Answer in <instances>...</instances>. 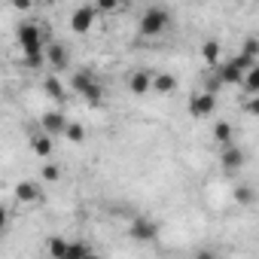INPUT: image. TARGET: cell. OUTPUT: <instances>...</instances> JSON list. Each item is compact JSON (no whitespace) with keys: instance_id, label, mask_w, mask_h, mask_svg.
<instances>
[{"instance_id":"20","label":"cell","mask_w":259,"mask_h":259,"mask_svg":"<svg viewBox=\"0 0 259 259\" xmlns=\"http://www.w3.org/2000/svg\"><path fill=\"white\" fill-rule=\"evenodd\" d=\"M46 247H49V253H52V259H64V250H67V241H64V238H58V235H52V238L46 241Z\"/></svg>"},{"instance_id":"3","label":"cell","mask_w":259,"mask_h":259,"mask_svg":"<svg viewBox=\"0 0 259 259\" xmlns=\"http://www.w3.org/2000/svg\"><path fill=\"white\" fill-rule=\"evenodd\" d=\"M128 235H132L138 244H150L159 238V223L153 217H135L132 226H128Z\"/></svg>"},{"instance_id":"24","label":"cell","mask_w":259,"mask_h":259,"mask_svg":"<svg viewBox=\"0 0 259 259\" xmlns=\"http://www.w3.org/2000/svg\"><path fill=\"white\" fill-rule=\"evenodd\" d=\"M82 98H85L89 104H101V98H104V89H101V82H92V85L82 92Z\"/></svg>"},{"instance_id":"17","label":"cell","mask_w":259,"mask_h":259,"mask_svg":"<svg viewBox=\"0 0 259 259\" xmlns=\"http://www.w3.org/2000/svg\"><path fill=\"white\" fill-rule=\"evenodd\" d=\"M201 58L213 67L217 58H220V43H217V40H204V46H201Z\"/></svg>"},{"instance_id":"8","label":"cell","mask_w":259,"mask_h":259,"mask_svg":"<svg viewBox=\"0 0 259 259\" xmlns=\"http://www.w3.org/2000/svg\"><path fill=\"white\" fill-rule=\"evenodd\" d=\"M43 52H46V58H49V64L55 70H64L70 64V55H67V49L61 43H49V46H43Z\"/></svg>"},{"instance_id":"14","label":"cell","mask_w":259,"mask_h":259,"mask_svg":"<svg viewBox=\"0 0 259 259\" xmlns=\"http://www.w3.org/2000/svg\"><path fill=\"white\" fill-rule=\"evenodd\" d=\"M92 82H98V79H95V73H89V70H76V73H73V79H70L73 92H79V95H82Z\"/></svg>"},{"instance_id":"15","label":"cell","mask_w":259,"mask_h":259,"mask_svg":"<svg viewBox=\"0 0 259 259\" xmlns=\"http://www.w3.org/2000/svg\"><path fill=\"white\" fill-rule=\"evenodd\" d=\"M43 89H46V95L52 101H64V85L58 82V76H46L43 79Z\"/></svg>"},{"instance_id":"28","label":"cell","mask_w":259,"mask_h":259,"mask_svg":"<svg viewBox=\"0 0 259 259\" xmlns=\"http://www.w3.org/2000/svg\"><path fill=\"white\" fill-rule=\"evenodd\" d=\"M195 259H217V253H213V250H198Z\"/></svg>"},{"instance_id":"9","label":"cell","mask_w":259,"mask_h":259,"mask_svg":"<svg viewBox=\"0 0 259 259\" xmlns=\"http://www.w3.org/2000/svg\"><path fill=\"white\" fill-rule=\"evenodd\" d=\"M220 165H223V171H241V165H244V153H241L235 144H229V147H223Z\"/></svg>"},{"instance_id":"16","label":"cell","mask_w":259,"mask_h":259,"mask_svg":"<svg viewBox=\"0 0 259 259\" xmlns=\"http://www.w3.org/2000/svg\"><path fill=\"white\" fill-rule=\"evenodd\" d=\"M31 150H34L37 156H49V153H52V138H49V135H34V138H31Z\"/></svg>"},{"instance_id":"10","label":"cell","mask_w":259,"mask_h":259,"mask_svg":"<svg viewBox=\"0 0 259 259\" xmlns=\"http://www.w3.org/2000/svg\"><path fill=\"white\" fill-rule=\"evenodd\" d=\"M241 79H244V73L238 70V64H235L232 58L217 67V82H220V85H232V82H241Z\"/></svg>"},{"instance_id":"29","label":"cell","mask_w":259,"mask_h":259,"mask_svg":"<svg viewBox=\"0 0 259 259\" xmlns=\"http://www.w3.org/2000/svg\"><path fill=\"white\" fill-rule=\"evenodd\" d=\"M85 259H101V256H98V253H95V250H92V253H89V256H85Z\"/></svg>"},{"instance_id":"11","label":"cell","mask_w":259,"mask_h":259,"mask_svg":"<svg viewBox=\"0 0 259 259\" xmlns=\"http://www.w3.org/2000/svg\"><path fill=\"white\" fill-rule=\"evenodd\" d=\"M150 79H153L150 70H135L132 76H128V89H132L135 95H147L150 92Z\"/></svg>"},{"instance_id":"2","label":"cell","mask_w":259,"mask_h":259,"mask_svg":"<svg viewBox=\"0 0 259 259\" xmlns=\"http://www.w3.org/2000/svg\"><path fill=\"white\" fill-rule=\"evenodd\" d=\"M168 25H171V13L165 7H147L144 16H141V22H138V31L144 37H159Z\"/></svg>"},{"instance_id":"19","label":"cell","mask_w":259,"mask_h":259,"mask_svg":"<svg viewBox=\"0 0 259 259\" xmlns=\"http://www.w3.org/2000/svg\"><path fill=\"white\" fill-rule=\"evenodd\" d=\"M213 138H217V144L229 147V144H232V125H229V122H217V128H213Z\"/></svg>"},{"instance_id":"6","label":"cell","mask_w":259,"mask_h":259,"mask_svg":"<svg viewBox=\"0 0 259 259\" xmlns=\"http://www.w3.org/2000/svg\"><path fill=\"white\" fill-rule=\"evenodd\" d=\"M40 125H43V135H64V128H67V116L58 113V110H49L40 116Z\"/></svg>"},{"instance_id":"25","label":"cell","mask_w":259,"mask_h":259,"mask_svg":"<svg viewBox=\"0 0 259 259\" xmlns=\"http://www.w3.org/2000/svg\"><path fill=\"white\" fill-rule=\"evenodd\" d=\"M235 201L238 204H253V189L250 186H238L235 189Z\"/></svg>"},{"instance_id":"21","label":"cell","mask_w":259,"mask_h":259,"mask_svg":"<svg viewBox=\"0 0 259 259\" xmlns=\"http://www.w3.org/2000/svg\"><path fill=\"white\" fill-rule=\"evenodd\" d=\"M244 89H247V95H256L259 92V64L244 73Z\"/></svg>"},{"instance_id":"22","label":"cell","mask_w":259,"mask_h":259,"mask_svg":"<svg viewBox=\"0 0 259 259\" xmlns=\"http://www.w3.org/2000/svg\"><path fill=\"white\" fill-rule=\"evenodd\" d=\"M40 177H43L46 183H55V180H61V168H58L55 162H49V165L40 168Z\"/></svg>"},{"instance_id":"26","label":"cell","mask_w":259,"mask_h":259,"mask_svg":"<svg viewBox=\"0 0 259 259\" xmlns=\"http://www.w3.org/2000/svg\"><path fill=\"white\" fill-rule=\"evenodd\" d=\"M7 223H10V210H7V204H0V235L7 232Z\"/></svg>"},{"instance_id":"13","label":"cell","mask_w":259,"mask_h":259,"mask_svg":"<svg viewBox=\"0 0 259 259\" xmlns=\"http://www.w3.org/2000/svg\"><path fill=\"white\" fill-rule=\"evenodd\" d=\"M89 253H92V244L89 241H67L64 259H85Z\"/></svg>"},{"instance_id":"5","label":"cell","mask_w":259,"mask_h":259,"mask_svg":"<svg viewBox=\"0 0 259 259\" xmlns=\"http://www.w3.org/2000/svg\"><path fill=\"white\" fill-rule=\"evenodd\" d=\"M16 201H22V204H37V201H43V189H40V183H34V180H22V183H16Z\"/></svg>"},{"instance_id":"12","label":"cell","mask_w":259,"mask_h":259,"mask_svg":"<svg viewBox=\"0 0 259 259\" xmlns=\"http://www.w3.org/2000/svg\"><path fill=\"white\" fill-rule=\"evenodd\" d=\"M150 89H153V92H159V95H171V92L177 89V79H174L171 73H153Z\"/></svg>"},{"instance_id":"4","label":"cell","mask_w":259,"mask_h":259,"mask_svg":"<svg viewBox=\"0 0 259 259\" xmlns=\"http://www.w3.org/2000/svg\"><path fill=\"white\" fill-rule=\"evenodd\" d=\"M213 110H217V95H210V92H198V95H192V101H189V113H192L195 119H207Z\"/></svg>"},{"instance_id":"7","label":"cell","mask_w":259,"mask_h":259,"mask_svg":"<svg viewBox=\"0 0 259 259\" xmlns=\"http://www.w3.org/2000/svg\"><path fill=\"white\" fill-rule=\"evenodd\" d=\"M92 25H95V7H89V4L76 7V10H73V16H70V28H73L76 34H85Z\"/></svg>"},{"instance_id":"1","label":"cell","mask_w":259,"mask_h":259,"mask_svg":"<svg viewBox=\"0 0 259 259\" xmlns=\"http://www.w3.org/2000/svg\"><path fill=\"white\" fill-rule=\"evenodd\" d=\"M16 40H19L25 58H37V55H43V31H40L37 22H22L19 31H16Z\"/></svg>"},{"instance_id":"18","label":"cell","mask_w":259,"mask_h":259,"mask_svg":"<svg viewBox=\"0 0 259 259\" xmlns=\"http://www.w3.org/2000/svg\"><path fill=\"white\" fill-rule=\"evenodd\" d=\"M64 138H67L70 144H79V141H85V128H82L79 122H67V128H64Z\"/></svg>"},{"instance_id":"23","label":"cell","mask_w":259,"mask_h":259,"mask_svg":"<svg viewBox=\"0 0 259 259\" xmlns=\"http://www.w3.org/2000/svg\"><path fill=\"white\" fill-rule=\"evenodd\" d=\"M241 55H244V58H250V61H256V55H259V40H256V37H247V40H244Z\"/></svg>"},{"instance_id":"27","label":"cell","mask_w":259,"mask_h":259,"mask_svg":"<svg viewBox=\"0 0 259 259\" xmlns=\"http://www.w3.org/2000/svg\"><path fill=\"white\" fill-rule=\"evenodd\" d=\"M98 10H101V13H113V10H116V0H101V4L95 7V13H98Z\"/></svg>"}]
</instances>
